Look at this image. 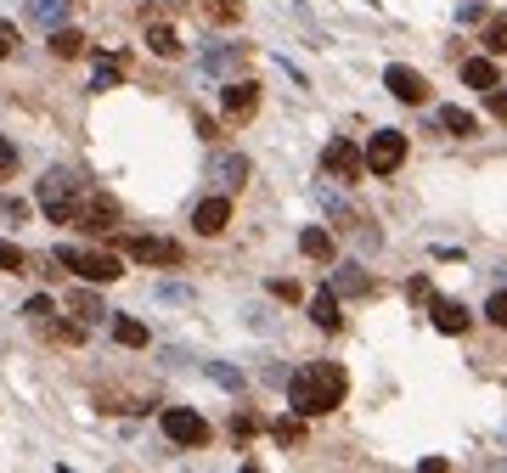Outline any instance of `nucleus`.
I'll return each instance as SVG.
<instances>
[{
	"mask_svg": "<svg viewBox=\"0 0 507 473\" xmlns=\"http://www.w3.org/2000/svg\"><path fill=\"white\" fill-rule=\"evenodd\" d=\"M34 192H40V209L51 215V226H68V220H74L79 181L68 175V169H46V175H40V186H34Z\"/></svg>",
	"mask_w": 507,
	"mask_h": 473,
	"instance_id": "7ed1b4c3",
	"label": "nucleus"
},
{
	"mask_svg": "<svg viewBox=\"0 0 507 473\" xmlns=\"http://www.w3.org/2000/svg\"><path fill=\"white\" fill-rule=\"evenodd\" d=\"M28 265V254L17 248V243H6V236H0V270H23Z\"/></svg>",
	"mask_w": 507,
	"mask_h": 473,
	"instance_id": "c85d7f7f",
	"label": "nucleus"
},
{
	"mask_svg": "<svg viewBox=\"0 0 507 473\" xmlns=\"http://www.w3.org/2000/svg\"><path fill=\"white\" fill-rule=\"evenodd\" d=\"M147 46H153V57H181V34L169 23H147Z\"/></svg>",
	"mask_w": 507,
	"mask_h": 473,
	"instance_id": "dca6fc26",
	"label": "nucleus"
},
{
	"mask_svg": "<svg viewBox=\"0 0 507 473\" xmlns=\"http://www.w3.org/2000/svg\"><path fill=\"white\" fill-rule=\"evenodd\" d=\"M12 51H17V28L0 17V57H12Z\"/></svg>",
	"mask_w": 507,
	"mask_h": 473,
	"instance_id": "72a5a7b5",
	"label": "nucleus"
},
{
	"mask_svg": "<svg viewBox=\"0 0 507 473\" xmlns=\"http://www.w3.org/2000/svg\"><path fill=\"white\" fill-rule=\"evenodd\" d=\"M57 265H68L90 288H108V282L124 277V259L119 254H101V248H57Z\"/></svg>",
	"mask_w": 507,
	"mask_h": 473,
	"instance_id": "f03ea898",
	"label": "nucleus"
},
{
	"mask_svg": "<svg viewBox=\"0 0 507 473\" xmlns=\"http://www.w3.org/2000/svg\"><path fill=\"white\" fill-rule=\"evenodd\" d=\"M322 169H327L333 181L355 186V181L366 175V158H361V147H355V142H344V135H338V142H327V147H322Z\"/></svg>",
	"mask_w": 507,
	"mask_h": 473,
	"instance_id": "39448f33",
	"label": "nucleus"
},
{
	"mask_svg": "<svg viewBox=\"0 0 507 473\" xmlns=\"http://www.w3.org/2000/svg\"><path fill=\"white\" fill-rule=\"evenodd\" d=\"M485 108H491V119H507V85H491L485 90Z\"/></svg>",
	"mask_w": 507,
	"mask_h": 473,
	"instance_id": "c756f323",
	"label": "nucleus"
},
{
	"mask_svg": "<svg viewBox=\"0 0 507 473\" xmlns=\"http://www.w3.org/2000/svg\"><path fill=\"white\" fill-rule=\"evenodd\" d=\"M68 226H79V231H113L119 226V203L108 192H79L74 220H68Z\"/></svg>",
	"mask_w": 507,
	"mask_h": 473,
	"instance_id": "423d86ee",
	"label": "nucleus"
},
{
	"mask_svg": "<svg viewBox=\"0 0 507 473\" xmlns=\"http://www.w3.org/2000/svg\"><path fill=\"white\" fill-rule=\"evenodd\" d=\"M270 434H277V439H282V446H299V439H304V417L293 412V417H282V423H277V428H270Z\"/></svg>",
	"mask_w": 507,
	"mask_h": 473,
	"instance_id": "a878e982",
	"label": "nucleus"
},
{
	"mask_svg": "<svg viewBox=\"0 0 507 473\" xmlns=\"http://www.w3.org/2000/svg\"><path fill=\"white\" fill-rule=\"evenodd\" d=\"M485 51H491V57H507V17H491V28H485Z\"/></svg>",
	"mask_w": 507,
	"mask_h": 473,
	"instance_id": "b1692460",
	"label": "nucleus"
},
{
	"mask_svg": "<svg viewBox=\"0 0 507 473\" xmlns=\"http://www.w3.org/2000/svg\"><path fill=\"white\" fill-rule=\"evenodd\" d=\"M192 226H197V236H220L231 226V197H203L192 209Z\"/></svg>",
	"mask_w": 507,
	"mask_h": 473,
	"instance_id": "9b49d317",
	"label": "nucleus"
},
{
	"mask_svg": "<svg viewBox=\"0 0 507 473\" xmlns=\"http://www.w3.org/2000/svg\"><path fill=\"white\" fill-rule=\"evenodd\" d=\"M384 85H389V96H395V101H412V108H417V101H428V79L417 74V68H406V62H395V68H389Z\"/></svg>",
	"mask_w": 507,
	"mask_h": 473,
	"instance_id": "9d476101",
	"label": "nucleus"
},
{
	"mask_svg": "<svg viewBox=\"0 0 507 473\" xmlns=\"http://www.w3.org/2000/svg\"><path fill=\"white\" fill-rule=\"evenodd\" d=\"M164 434H169V446H209V423L197 412H186V405H169L164 412Z\"/></svg>",
	"mask_w": 507,
	"mask_h": 473,
	"instance_id": "6e6552de",
	"label": "nucleus"
},
{
	"mask_svg": "<svg viewBox=\"0 0 507 473\" xmlns=\"http://www.w3.org/2000/svg\"><path fill=\"white\" fill-rule=\"evenodd\" d=\"M124 79V57H108V62H96V79H90V90H113Z\"/></svg>",
	"mask_w": 507,
	"mask_h": 473,
	"instance_id": "aec40b11",
	"label": "nucleus"
},
{
	"mask_svg": "<svg viewBox=\"0 0 507 473\" xmlns=\"http://www.w3.org/2000/svg\"><path fill=\"white\" fill-rule=\"evenodd\" d=\"M344 394H350V378L338 361H316V366H304L288 378V405L299 417H327L344 405Z\"/></svg>",
	"mask_w": 507,
	"mask_h": 473,
	"instance_id": "f257e3e1",
	"label": "nucleus"
},
{
	"mask_svg": "<svg viewBox=\"0 0 507 473\" xmlns=\"http://www.w3.org/2000/svg\"><path fill=\"white\" fill-rule=\"evenodd\" d=\"M361 158H366L372 175H395V169L406 163V135H400V130H378V135H366Z\"/></svg>",
	"mask_w": 507,
	"mask_h": 473,
	"instance_id": "20e7f679",
	"label": "nucleus"
},
{
	"mask_svg": "<svg viewBox=\"0 0 507 473\" xmlns=\"http://www.w3.org/2000/svg\"><path fill=\"white\" fill-rule=\"evenodd\" d=\"M406 299H412V304H428V299H434L428 277H412V282H406Z\"/></svg>",
	"mask_w": 507,
	"mask_h": 473,
	"instance_id": "7c9ffc66",
	"label": "nucleus"
},
{
	"mask_svg": "<svg viewBox=\"0 0 507 473\" xmlns=\"http://www.w3.org/2000/svg\"><path fill=\"white\" fill-rule=\"evenodd\" d=\"M215 175L237 192V186H243V175H248V158H220V163H215Z\"/></svg>",
	"mask_w": 507,
	"mask_h": 473,
	"instance_id": "5701e85b",
	"label": "nucleus"
},
{
	"mask_svg": "<svg viewBox=\"0 0 507 473\" xmlns=\"http://www.w3.org/2000/svg\"><path fill=\"white\" fill-rule=\"evenodd\" d=\"M51 338H62V344H79V338H85V327L79 321H62V327H46Z\"/></svg>",
	"mask_w": 507,
	"mask_h": 473,
	"instance_id": "2f4dec72",
	"label": "nucleus"
},
{
	"mask_svg": "<svg viewBox=\"0 0 507 473\" xmlns=\"http://www.w3.org/2000/svg\"><path fill=\"white\" fill-rule=\"evenodd\" d=\"M439 124H446L451 135H473V113H462V108H446V113H439Z\"/></svg>",
	"mask_w": 507,
	"mask_h": 473,
	"instance_id": "bb28decb",
	"label": "nucleus"
},
{
	"mask_svg": "<svg viewBox=\"0 0 507 473\" xmlns=\"http://www.w3.org/2000/svg\"><path fill=\"white\" fill-rule=\"evenodd\" d=\"M12 169H17V147L6 142V135H0V181H6V175H12Z\"/></svg>",
	"mask_w": 507,
	"mask_h": 473,
	"instance_id": "473e14b6",
	"label": "nucleus"
},
{
	"mask_svg": "<svg viewBox=\"0 0 507 473\" xmlns=\"http://www.w3.org/2000/svg\"><path fill=\"white\" fill-rule=\"evenodd\" d=\"M197 135H203V142H220V124H215V119H203V113H197Z\"/></svg>",
	"mask_w": 507,
	"mask_h": 473,
	"instance_id": "c9c22d12",
	"label": "nucleus"
},
{
	"mask_svg": "<svg viewBox=\"0 0 507 473\" xmlns=\"http://www.w3.org/2000/svg\"><path fill=\"white\" fill-rule=\"evenodd\" d=\"M197 12L209 17L215 28H231L237 17H243V0H197Z\"/></svg>",
	"mask_w": 507,
	"mask_h": 473,
	"instance_id": "2eb2a0df",
	"label": "nucleus"
},
{
	"mask_svg": "<svg viewBox=\"0 0 507 473\" xmlns=\"http://www.w3.org/2000/svg\"><path fill=\"white\" fill-rule=\"evenodd\" d=\"M333 293H372V277L355 270V265H344V270H338V282H333Z\"/></svg>",
	"mask_w": 507,
	"mask_h": 473,
	"instance_id": "4be33fe9",
	"label": "nucleus"
},
{
	"mask_svg": "<svg viewBox=\"0 0 507 473\" xmlns=\"http://www.w3.org/2000/svg\"><path fill=\"white\" fill-rule=\"evenodd\" d=\"M428 310H434V327H439V332H451V338H462V332L473 327V316L462 310L457 299H428Z\"/></svg>",
	"mask_w": 507,
	"mask_h": 473,
	"instance_id": "f8f14e48",
	"label": "nucleus"
},
{
	"mask_svg": "<svg viewBox=\"0 0 507 473\" xmlns=\"http://www.w3.org/2000/svg\"><path fill=\"white\" fill-rule=\"evenodd\" d=\"M113 338H119L124 350H142V344H147V327L130 321V316H119V321H113Z\"/></svg>",
	"mask_w": 507,
	"mask_h": 473,
	"instance_id": "412c9836",
	"label": "nucleus"
},
{
	"mask_svg": "<svg viewBox=\"0 0 507 473\" xmlns=\"http://www.w3.org/2000/svg\"><path fill=\"white\" fill-rule=\"evenodd\" d=\"M68 304H74V316H79V321H96V316H108V310H101V299H96V293H74Z\"/></svg>",
	"mask_w": 507,
	"mask_h": 473,
	"instance_id": "393cba45",
	"label": "nucleus"
},
{
	"mask_svg": "<svg viewBox=\"0 0 507 473\" xmlns=\"http://www.w3.org/2000/svg\"><path fill=\"white\" fill-rule=\"evenodd\" d=\"M220 108H226L231 124H248V119L259 113V85H254V79H231V85L220 90Z\"/></svg>",
	"mask_w": 507,
	"mask_h": 473,
	"instance_id": "1a4fd4ad",
	"label": "nucleus"
},
{
	"mask_svg": "<svg viewBox=\"0 0 507 473\" xmlns=\"http://www.w3.org/2000/svg\"><path fill=\"white\" fill-rule=\"evenodd\" d=\"M51 51H57L62 62H68V57H85V34H79V28H62V23H57V28H51Z\"/></svg>",
	"mask_w": 507,
	"mask_h": 473,
	"instance_id": "a211bd4d",
	"label": "nucleus"
},
{
	"mask_svg": "<svg viewBox=\"0 0 507 473\" xmlns=\"http://www.w3.org/2000/svg\"><path fill=\"white\" fill-rule=\"evenodd\" d=\"M23 316H34V321H46L51 316V299H28V310Z\"/></svg>",
	"mask_w": 507,
	"mask_h": 473,
	"instance_id": "f704fd0d",
	"label": "nucleus"
},
{
	"mask_svg": "<svg viewBox=\"0 0 507 473\" xmlns=\"http://www.w3.org/2000/svg\"><path fill=\"white\" fill-rule=\"evenodd\" d=\"M28 17L46 23V28H57V23L68 17V0H28Z\"/></svg>",
	"mask_w": 507,
	"mask_h": 473,
	"instance_id": "6ab92c4d",
	"label": "nucleus"
},
{
	"mask_svg": "<svg viewBox=\"0 0 507 473\" xmlns=\"http://www.w3.org/2000/svg\"><path fill=\"white\" fill-rule=\"evenodd\" d=\"M299 248H304V259H333V254H338V243H333L327 226H304V231H299Z\"/></svg>",
	"mask_w": 507,
	"mask_h": 473,
	"instance_id": "ddd939ff",
	"label": "nucleus"
},
{
	"mask_svg": "<svg viewBox=\"0 0 507 473\" xmlns=\"http://www.w3.org/2000/svg\"><path fill=\"white\" fill-rule=\"evenodd\" d=\"M124 254H130L135 265H164V270H175V265L186 259V248L169 243V236H124Z\"/></svg>",
	"mask_w": 507,
	"mask_h": 473,
	"instance_id": "0eeeda50",
	"label": "nucleus"
},
{
	"mask_svg": "<svg viewBox=\"0 0 507 473\" xmlns=\"http://www.w3.org/2000/svg\"><path fill=\"white\" fill-rule=\"evenodd\" d=\"M485 321H496V327L507 332V288H496V293H491V304H485Z\"/></svg>",
	"mask_w": 507,
	"mask_h": 473,
	"instance_id": "cd10ccee",
	"label": "nucleus"
},
{
	"mask_svg": "<svg viewBox=\"0 0 507 473\" xmlns=\"http://www.w3.org/2000/svg\"><path fill=\"white\" fill-rule=\"evenodd\" d=\"M311 321H316L322 332H338V327H344V316H338V293H316V299H311Z\"/></svg>",
	"mask_w": 507,
	"mask_h": 473,
	"instance_id": "4468645a",
	"label": "nucleus"
},
{
	"mask_svg": "<svg viewBox=\"0 0 507 473\" xmlns=\"http://www.w3.org/2000/svg\"><path fill=\"white\" fill-rule=\"evenodd\" d=\"M462 79H468L473 90H491V85H496V62H491V57H468V62H462Z\"/></svg>",
	"mask_w": 507,
	"mask_h": 473,
	"instance_id": "f3484780",
	"label": "nucleus"
}]
</instances>
